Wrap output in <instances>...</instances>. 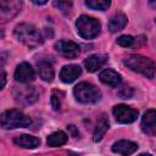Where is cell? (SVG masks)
I'll return each mask as SVG.
<instances>
[{
	"instance_id": "cell-1",
	"label": "cell",
	"mask_w": 156,
	"mask_h": 156,
	"mask_svg": "<svg viewBox=\"0 0 156 156\" xmlns=\"http://www.w3.org/2000/svg\"><path fill=\"white\" fill-rule=\"evenodd\" d=\"M15 38L28 48H35L44 41V37L41 32L33 24L29 23H20L15 28Z\"/></svg>"
},
{
	"instance_id": "cell-2",
	"label": "cell",
	"mask_w": 156,
	"mask_h": 156,
	"mask_svg": "<svg viewBox=\"0 0 156 156\" xmlns=\"http://www.w3.org/2000/svg\"><path fill=\"white\" fill-rule=\"evenodd\" d=\"M123 63L132 71L144 74L147 78H154L155 76V63L146 56L143 55H129L124 58Z\"/></svg>"
},
{
	"instance_id": "cell-3",
	"label": "cell",
	"mask_w": 156,
	"mask_h": 156,
	"mask_svg": "<svg viewBox=\"0 0 156 156\" xmlns=\"http://www.w3.org/2000/svg\"><path fill=\"white\" fill-rule=\"evenodd\" d=\"M32 119L20 110H7L0 115V126L5 129H15L30 126Z\"/></svg>"
},
{
	"instance_id": "cell-4",
	"label": "cell",
	"mask_w": 156,
	"mask_h": 156,
	"mask_svg": "<svg viewBox=\"0 0 156 156\" xmlns=\"http://www.w3.org/2000/svg\"><path fill=\"white\" fill-rule=\"evenodd\" d=\"M76 27L78 34L84 39H94L100 34L101 30L100 22L88 15H82L80 17H78V20L76 21Z\"/></svg>"
},
{
	"instance_id": "cell-5",
	"label": "cell",
	"mask_w": 156,
	"mask_h": 156,
	"mask_svg": "<svg viewBox=\"0 0 156 156\" xmlns=\"http://www.w3.org/2000/svg\"><path fill=\"white\" fill-rule=\"evenodd\" d=\"M73 94H74V98L77 99V101H79L82 104H94V102L99 101L101 98L100 90L95 85H93L91 83H88V82L78 83L73 89Z\"/></svg>"
},
{
	"instance_id": "cell-6",
	"label": "cell",
	"mask_w": 156,
	"mask_h": 156,
	"mask_svg": "<svg viewBox=\"0 0 156 156\" xmlns=\"http://www.w3.org/2000/svg\"><path fill=\"white\" fill-rule=\"evenodd\" d=\"M22 1L18 0H0V23H5L21 11Z\"/></svg>"
},
{
	"instance_id": "cell-7",
	"label": "cell",
	"mask_w": 156,
	"mask_h": 156,
	"mask_svg": "<svg viewBox=\"0 0 156 156\" xmlns=\"http://www.w3.org/2000/svg\"><path fill=\"white\" fill-rule=\"evenodd\" d=\"M112 112H113L116 121L118 123H123V124L134 122L139 115L138 110H135L130 106H127V105H116L113 107Z\"/></svg>"
},
{
	"instance_id": "cell-8",
	"label": "cell",
	"mask_w": 156,
	"mask_h": 156,
	"mask_svg": "<svg viewBox=\"0 0 156 156\" xmlns=\"http://www.w3.org/2000/svg\"><path fill=\"white\" fill-rule=\"evenodd\" d=\"M55 50L66 58H76L80 54V48L72 40H58L55 43Z\"/></svg>"
},
{
	"instance_id": "cell-9",
	"label": "cell",
	"mask_w": 156,
	"mask_h": 156,
	"mask_svg": "<svg viewBox=\"0 0 156 156\" xmlns=\"http://www.w3.org/2000/svg\"><path fill=\"white\" fill-rule=\"evenodd\" d=\"M34 77H35L34 69L27 62L20 63L15 71V79L20 83H29L34 80Z\"/></svg>"
},
{
	"instance_id": "cell-10",
	"label": "cell",
	"mask_w": 156,
	"mask_h": 156,
	"mask_svg": "<svg viewBox=\"0 0 156 156\" xmlns=\"http://www.w3.org/2000/svg\"><path fill=\"white\" fill-rule=\"evenodd\" d=\"M82 74V68L78 65H67L63 66L60 72V79L63 83H72Z\"/></svg>"
},
{
	"instance_id": "cell-11",
	"label": "cell",
	"mask_w": 156,
	"mask_h": 156,
	"mask_svg": "<svg viewBox=\"0 0 156 156\" xmlns=\"http://www.w3.org/2000/svg\"><path fill=\"white\" fill-rule=\"evenodd\" d=\"M141 128L149 135H155L156 133V112L155 110H147L141 118Z\"/></svg>"
},
{
	"instance_id": "cell-12",
	"label": "cell",
	"mask_w": 156,
	"mask_h": 156,
	"mask_svg": "<svg viewBox=\"0 0 156 156\" xmlns=\"http://www.w3.org/2000/svg\"><path fill=\"white\" fill-rule=\"evenodd\" d=\"M107 58H108L107 55L95 54V55H91L88 58H85L84 66H85V68H87L88 72H95V71H98L99 68H101L106 63Z\"/></svg>"
},
{
	"instance_id": "cell-13",
	"label": "cell",
	"mask_w": 156,
	"mask_h": 156,
	"mask_svg": "<svg viewBox=\"0 0 156 156\" xmlns=\"http://www.w3.org/2000/svg\"><path fill=\"white\" fill-rule=\"evenodd\" d=\"M138 149V145L130 140H118L112 145V151L123 156L132 155Z\"/></svg>"
},
{
	"instance_id": "cell-14",
	"label": "cell",
	"mask_w": 156,
	"mask_h": 156,
	"mask_svg": "<svg viewBox=\"0 0 156 156\" xmlns=\"http://www.w3.org/2000/svg\"><path fill=\"white\" fill-rule=\"evenodd\" d=\"M99 78H100V80H101L104 84H106V85H108V87H112V88L118 87L119 83H121V80H122L121 74L117 73L116 71L111 69V68L104 69V71L100 73Z\"/></svg>"
},
{
	"instance_id": "cell-15",
	"label": "cell",
	"mask_w": 156,
	"mask_h": 156,
	"mask_svg": "<svg viewBox=\"0 0 156 156\" xmlns=\"http://www.w3.org/2000/svg\"><path fill=\"white\" fill-rule=\"evenodd\" d=\"M13 143L24 149H35L40 145V139L29 134H22L13 139Z\"/></svg>"
},
{
	"instance_id": "cell-16",
	"label": "cell",
	"mask_w": 156,
	"mask_h": 156,
	"mask_svg": "<svg viewBox=\"0 0 156 156\" xmlns=\"http://www.w3.org/2000/svg\"><path fill=\"white\" fill-rule=\"evenodd\" d=\"M38 67V73L40 76V78L45 82H51L54 78V68L51 62L46 61V60H40L37 63Z\"/></svg>"
},
{
	"instance_id": "cell-17",
	"label": "cell",
	"mask_w": 156,
	"mask_h": 156,
	"mask_svg": "<svg viewBox=\"0 0 156 156\" xmlns=\"http://www.w3.org/2000/svg\"><path fill=\"white\" fill-rule=\"evenodd\" d=\"M126 24H127V16L123 13H117L110 20L108 29L111 33H116V32L122 30L126 27Z\"/></svg>"
},
{
	"instance_id": "cell-18",
	"label": "cell",
	"mask_w": 156,
	"mask_h": 156,
	"mask_svg": "<svg viewBox=\"0 0 156 156\" xmlns=\"http://www.w3.org/2000/svg\"><path fill=\"white\" fill-rule=\"evenodd\" d=\"M107 130H108V119L102 115V116L100 117L99 122L96 123L95 129H94V134H93L94 141H100Z\"/></svg>"
},
{
	"instance_id": "cell-19",
	"label": "cell",
	"mask_w": 156,
	"mask_h": 156,
	"mask_svg": "<svg viewBox=\"0 0 156 156\" xmlns=\"http://www.w3.org/2000/svg\"><path fill=\"white\" fill-rule=\"evenodd\" d=\"M67 139H68V136L65 132L57 130V132L51 133L48 136V145L49 146H61L67 143Z\"/></svg>"
},
{
	"instance_id": "cell-20",
	"label": "cell",
	"mask_w": 156,
	"mask_h": 156,
	"mask_svg": "<svg viewBox=\"0 0 156 156\" xmlns=\"http://www.w3.org/2000/svg\"><path fill=\"white\" fill-rule=\"evenodd\" d=\"M37 96H38V94H37V91H35V89L33 87H26L24 89L20 90V94H18V96L16 99H17V101H20V100L22 101L24 99L26 104H30V102L37 100Z\"/></svg>"
},
{
	"instance_id": "cell-21",
	"label": "cell",
	"mask_w": 156,
	"mask_h": 156,
	"mask_svg": "<svg viewBox=\"0 0 156 156\" xmlns=\"http://www.w3.org/2000/svg\"><path fill=\"white\" fill-rule=\"evenodd\" d=\"M85 5L90 9H93V10L105 11L111 5V1H108V0H87Z\"/></svg>"
},
{
	"instance_id": "cell-22",
	"label": "cell",
	"mask_w": 156,
	"mask_h": 156,
	"mask_svg": "<svg viewBox=\"0 0 156 156\" xmlns=\"http://www.w3.org/2000/svg\"><path fill=\"white\" fill-rule=\"evenodd\" d=\"M117 44L123 46V48L132 46L134 44V38L132 35H121L117 38Z\"/></svg>"
},
{
	"instance_id": "cell-23",
	"label": "cell",
	"mask_w": 156,
	"mask_h": 156,
	"mask_svg": "<svg viewBox=\"0 0 156 156\" xmlns=\"http://www.w3.org/2000/svg\"><path fill=\"white\" fill-rule=\"evenodd\" d=\"M54 6L65 12L72 7V2L71 1H54Z\"/></svg>"
},
{
	"instance_id": "cell-24",
	"label": "cell",
	"mask_w": 156,
	"mask_h": 156,
	"mask_svg": "<svg viewBox=\"0 0 156 156\" xmlns=\"http://www.w3.org/2000/svg\"><path fill=\"white\" fill-rule=\"evenodd\" d=\"M51 106H52V108H54L55 111H58V110L61 108V101H60V99H58L56 91L52 93V95H51Z\"/></svg>"
},
{
	"instance_id": "cell-25",
	"label": "cell",
	"mask_w": 156,
	"mask_h": 156,
	"mask_svg": "<svg viewBox=\"0 0 156 156\" xmlns=\"http://www.w3.org/2000/svg\"><path fill=\"white\" fill-rule=\"evenodd\" d=\"M119 95H121L123 99H129V98L133 95V89L126 85V87H123V88L121 89V91H119Z\"/></svg>"
},
{
	"instance_id": "cell-26",
	"label": "cell",
	"mask_w": 156,
	"mask_h": 156,
	"mask_svg": "<svg viewBox=\"0 0 156 156\" xmlns=\"http://www.w3.org/2000/svg\"><path fill=\"white\" fill-rule=\"evenodd\" d=\"M6 73H5V71H2V69H0V90L5 87V84H6Z\"/></svg>"
},
{
	"instance_id": "cell-27",
	"label": "cell",
	"mask_w": 156,
	"mask_h": 156,
	"mask_svg": "<svg viewBox=\"0 0 156 156\" xmlns=\"http://www.w3.org/2000/svg\"><path fill=\"white\" fill-rule=\"evenodd\" d=\"M67 129L69 130V133H71V135H72V136H78V134H79V133H78V130L76 129V127H74V126H72V124H71V126H68V127H67Z\"/></svg>"
},
{
	"instance_id": "cell-28",
	"label": "cell",
	"mask_w": 156,
	"mask_h": 156,
	"mask_svg": "<svg viewBox=\"0 0 156 156\" xmlns=\"http://www.w3.org/2000/svg\"><path fill=\"white\" fill-rule=\"evenodd\" d=\"M35 5H45L46 4V1H33Z\"/></svg>"
},
{
	"instance_id": "cell-29",
	"label": "cell",
	"mask_w": 156,
	"mask_h": 156,
	"mask_svg": "<svg viewBox=\"0 0 156 156\" xmlns=\"http://www.w3.org/2000/svg\"><path fill=\"white\" fill-rule=\"evenodd\" d=\"M139 156H152V155H150V154H140Z\"/></svg>"
}]
</instances>
